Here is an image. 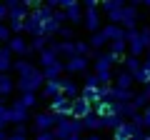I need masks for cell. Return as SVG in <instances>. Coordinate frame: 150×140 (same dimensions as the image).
I'll return each mask as SVG.
<instances>
[{
  "label": "cell",
  "instance_id": "obj_1",
  "mask_svg": "<svg viewBox=\"0 0 150 140\" xmlns=\"http://www.w3.org/2000/svg\"><path fill=\"white\" fill-rule=\"evenodd\" d=\"M43 85H45V75H43V70L38 68V65H33L28 73L18 75V80H15V90L20 95H28V93L38 95V93L43 90Z\"/></svg>",
  "mask_w": 150,
  "mask_h": 140
},
{
  "label": "cell",
  "instance_id": "obj_2",
  "mask_svg": "<svg viewBox=\"0 0 150 140\" xmlns=\"http://www.w3.org/2000/svg\"><path fill=\"white\" fill-rule=\"evenodd\" d=\"M128 55L140 58L143 53L150 50V28H138V30H128Z\"/></svg>",
  "mask_w": 150,
  "mask_h": 140
},
{
  "label": "cell",
  "instance_id": "obj_3",
  "mask_svg": "<svg viewBox=\"0 0 150 140\" xmlns=\"http://www.w3.org/2000/svg\"><path fill=\"white\" fill-rule=\"evenodd\" d=\"M112 58L110 53H98L95 60H93V73L98 75V80H100V85H112V80H115V73H112Z\"/></svg>",
  "mask_w": 150,
  "mask_h": 140
},
{
  "label": "cell",
  "instance_id": "obj_4",
  "mask_svg": "<svg viewBox=\"0 0 150 140\" xmlns=\"http://www.w3.org/2000/svg\"><path fill=\"white\" fill-rule=\"evenodd\" d=\"M83 120H73V118H58V125H55L53 135L55 140H68L73 135H80L83 133Z\"/></svg>",
  "mask_w": 150,
  "mask_h": 140
},
{
  "label": "cell",
  "instance_id": "obj_5",
  "mask_svg": "<svg viewBox=\"0 0 150 140\" xmlns=\"http://www.w3.org/2000/svg\"><path fill=\"white\" fill-rule=\"evenodd\" d=\"M58 125V115H53L50 110H38L33 115V130L35 133H53Z\"/></svg>",
  "mask_w": 150,
  "mask_h": 140
},
{
  "label": "cell",
  "instance_id": "obj_6",
  "mask_svg": "<svg viewBox=\"0 0 150 140\" xmlns=\"http://www.w3.org/2000/svg\"><path fill=\"white\" fill-rule=\"evenodd\" d=\"M140 20H143V15H140V3H125L123 18H120V28H125V30H138Z\"/></svg>",
  "mask_w": 150,
  "mask_h": 140
},
{
  "label": "cell",
  "instance_id": "obj_7",
  "mask_svg": "<svg viewBox=\"0 0 150 140\" xmlns=\"http://www.w3.org/2000/svg\"><path fill=\"white\" fill-rule=\"evenodd\" d=\"M8 13H10V18H8V23H25L28 15H30V5H28V0H8Z\"/></svg>",
  "mask_w": 150,
  "mask_h": 140
},
{
  "label": "cell",
  "instance_id": "obj_8",
  "mask_svg": "<svg viewBox=\"0 0 150 140\" xmlns=\"http://www.w3.org/2000/svg\"><path fill=\"white\" fill-rule=\"evenodd\" d=\"M100 10L105 13V18H108V23H110V25H120V18H123L125 3H120V0H105V3H100Z\"/></svg>",
  "mask_w": 150,
  "mask_h": 140
},
{
  "label": "cell",
  "instance_id": "obj_9",
  "mask_svg": "<svg viewBox=\"0 0 150 140\" xmlns=\"http://www.w3.org/2000/svg\"><path fill=\"white\" fill-rule=\"evenodd\" d=\"M28 118H30V110L20 103V98H18V100H13L10 105H8V120H10L13 125H25Z\"/></svg>",
  "mask_w": 150,
  "mask_h": 140
},
{
  "label": "cell",
  "instance_id": "obj_10",
  "mask_svg": "<svg viewBox=\"0 0 150 140\" xmlns=\"http://www.w3.org/2000/svg\"><path fill=\"white\" fill-rule=\"evenodd\" d=\"M8 50H10L13 55H20V58H25V60H30V58H33L30 43L25 40V35H13L10 43H8Z\"/></svg>",
  "mask_w": 150,
  "mask_h": 140
},
{
  "label": "cell",
  "instance_id": "obj_11",
  "mask_svg": "<svg viewBox=\"0 0 150 140\" xmlns=\"http://www.w3.org/2000/svg\"><path fill=\"white\" fill-rule=\"evenodd\" d=\"M63 13H65V20H68V25H73V28L83 25V20H85V10H83V3H78V0H70L68 10H63Z\"/></svg>",
  "mask_w": 150,
  "mask_h": 140
},
{
  "label": "cell",
  "instance_id": "obj_12",
  "mask_svg": "<svg viewBox=\"0 0 150 140\" xmlns=\"http://www.w3.org/2000/svg\"><path fill=\"white\" fill-rule=\"evenodd\" d=\"M70 110H73V100H68L65 95L50 100V113L58 115V118H70Z\"/></svg>",
  "mask_w": 150,
  "mask_h": 140
},
{
  "label": "cell",
  "instance_id": "obj_13",
  "mask_svg": "<svg viewBox=\"0 0 150 140\" xmlns=\"http://www.w3.org/2000/svg\"><path fill=\"white\" fill-rule=\"evenodd\" d=\"M140 133H143V130H140L133 120H125V123L112 133V140H133L135 135H140Z\"/></svg>",
  "mask_w": 150,
  "mask_h": 140
},
{
  "label": "cell",
  "instance_id": "obj_14",
  "mask_svg": "<svg viewBox=\"0 0 150 140\" xmlns=\"http://www.w3.org/2000/svg\"><path fill=\"white\" fill-rule=\"evenodd\" d=\"M88 115H93V105L83 98H75L73 100V110H70V118L73 120H85Z\"/></svg>",
  "mask_w": 150,
  "mask_h": 140
},
{
  "label": "cell",
  "instance_id": "obj_15",
  "mask_svg": "<svg viewBox=\"0 0 150 140\" xmlns=\"http://www.w3.org/2000/svg\"><path fill=\"white\" fill-rule=\"evenodd\" d=\"M88 65H90V60L88 58H80V55H75V58H70L68 63H65V73L68 75H85L88 73Z\"/></svg>",
  "mask_w": 150,
  "mask_h": 140
},
{
  "label": "cell",
  "instance_id": "obj_16",
  "mask_svg": "<svg viewBox=\"0 0 150 140\" xmlns=\"http://www.w3.org/2000/svg\"><path fill=\"white\" fill-rule=\"evenodd\" d=\"M60 90H63V95L68 98V100H75V98H80L83 88H78V83H75L73 78L65 75V78H60Z\"/></svg>",
  "mask_w": 150,
  "mask_h": 140
},
{
  "label": "cell",
  "instance_id": "obj_17",
  "mask_svg": "<svg viewBox=\"0 0 150 140\" xmlns=\"http://www.w3.org/2000/svg\"><path fill=\"white\" fill-rule=\"evenodd\" d=\"M50 50H53L58 58H65V63H68L70 58H75V43H58V40H50Z\"/></svg>",
  "mask_w": 150,
  "mask_h": 140
},
{
  "label": "cell",
  "instance_id": "obj_18",
  "mask_svg": "<svg viewBox=\"0 0 150 140\" xmlns=\"http://www.w3.org/2000/svg\"><path fill=\"white\" fill-rule=\"evenodd\" d=\"M103 35L108 38V45H110L112 40H125L128 38V30L120 28V25H110V23H108V25H103Z\"/></svg>",
  "mask_w": 150,
  "mask_h": 140
},
{
  "label": "cell",
  "instance_id": "obj_19",
  "mask_svg": "<svg viewBox=\"0 0 150 140\" xmlns=\"http://www.w3.org/2000/svg\"><path fill=\"white\" fill-rule=\"evenodd\" d=\"M112 85L115 88H120V90H133V85H135V78L130 75L128 70H118V73H115V80H112Z\"/></svg>",
  "mask_w": 150,
  "mask_h": 140
},
{
  "label": "cell",
  "instance_id": "obj_20",
  "mask_svg": "<svg viewBox=\"0 0 150 140\" xmlns=\"http://www.w3.org/2000/svg\"><path fill=\"white\" fill-rule=\"evenodd\" d=\"M13 63H15V58L8 50V45H0V75H8L13 70Z\"/></svg>",
  "mask_w": 150,
  "mask_h": 140
},
{
  "label": "cell",
  "instance_id": "obj_21",
  "mask_svg": "<svg viewBox=\"0 0 150 140\" xmlns=\"http://www.w3.org/2000/svg\"><path fill=\"white\" fill-rule=\"evenodd\" d=\"M63 73H65V63H63V60H58L55 65H50V68H45V70H43L45 83H58Z\"/></svg>",
  "mask_w": 150,
  "mask_h": 140
},
{
  "label": "cell",
  "instance_id": "obj_22",
  "mask_svg": "<svg viewBox=\"0 0 150 140\" xmlns=\"http://www.w3.org/2000/svg\"><path fill=\"white\" fill-rule=\"evenodd\" d=\"M58 55H55L53 53V50H43V53H38V68H40V70H45V68H50V65H55V63H58Z\"/></svg>",
  "mask_w": 150,
  "mask_h": 140
},
{
  "label": "cell",
  "instance_id": "obj_23",
  "mask_svg": "<svg viewBox=\"0 0 150 140\" xmlns=\"http://www.w3.org/2000/svg\"><path fill=\"white\" fill-rule=\"evenodd\" d=\"M63 95V90H60V80L58 83H45L43 90H40V98H45V100H55V98Z\"/></svg>",
  "mask_w": 150,
  "mask_h": 140
},
{
  "label": "cell",
  "instance_id": "obj_24",
  "mask_svg": "<svg viewBox=\"0 0 150 140\" xmlns=\"http://www.w3.org/2000/svg\"><path fill=\"white\" fill-rule=\"evenodd\" d=\"M83 128H85L88 133H100V130H105V128H103V118H98L95 113L88 115V118L83 120Z\"/></svg>",
  "mask_w": 150,
  "mask_h": 140
},
{
  "label": "cell",
  "instance_id": "obj_25",
  "mask_svg": "<svg viewBox=\"0 0 150 140\" xmlns=\"http://www.w3.org/2000/svg\"><path fill=\"white\" fill-rule=\"evenodd\" d=\"M88 45H90V48L95 50V53H100V50L108 45V38L103 35V30H98V33H93L90 38H88Z\"/></svg>",
  "mask_w": 150,
  "mask_h": 140
},
{
  "label": "cell",
  "instance_id": "obj_26",
  "mask_svg": "<svg viewBox=\"0 0 150 140\" xmlns=\"http://www.w3.org/2000/svg\"><path fill=\"white\" fill-rule=\"evenodd\" d=\"M93 113L105 120V118H110V115H115V108H112L110 103H95V105H93Z\"/></svg>",
  "mask_w": 150,
  "mask_h": 140
},
{
  "label": "cell",
  "instance_id": "obj_27",
  "mask_svg": "<svg viewBox=\"0 0 150 140\" xmlns=\"http://www.w3.org/2000/svg\"><path fill=\"white\" fill-rule=\"evenodd\" d=\"M13 93H15V80L10 75H0V98L13 95Z\"/></svg>",
  "mask_w": 150,
  "mask_h": 140
},
{
  "label": "cell",
  "instance_id": "obj_28",
  "mask_svg": "<svg viewBox=\"0 0 150 140\" xmlns=\"http://www.w3.org/2000/svg\"><path fill=\"white\" fill-rule=\"evenodd\" d=\"M125 70H128L130 75H138L140 70H143V60H140V58H133V55H128V58H125Z\"/></svg>",
  "mask_w": 150,
  "mask_h": 140
},
{
  "label": "cell",
  "instance_id": "obj_29",
  "mask_svg": "<svg viewBox=\"0 0 150 140\" xmlns=\"http://www.w3.org/2000/svg\"><path fill=\"white\" fill-rule=\"evenodd\" d=\"M80 98H83V100H88L90 105H95V103H100V88H83Z\"/></svg>",
  "mask_w": 150,
  "mask_h": 140
},
{
  "label": "cell",
  "instance_id": "obj_30",
  "mask_svg": "<svg viewBox=\"0 0 150 140\" xmlns=\"http://www.w3.org/2000/svg\"><path fill=\"white\" fill-rule=\"evenodd\" d=\"M123 123H125V118H120V115L115 113V115H110V118L103 120V128H105V130H112V133H115V130H118Z\"/></svg>",
  "mask_w": 150,
  "mask_h": 140
},
{
  "label": "cell",
  "instance_id": "obj_31",
  "mask_svg": "<svg viewBox=\"0 0 150 140\" xmlns=\"http://www.w3.org/2000/svg\"><path fill=\"white\" fill-rule=\"evenodd\" d=\"M75 55H80V58H88V60H90L93 48L88 45V40H75Z\"/></svg>",
  "mask_w": 150,
  "mask_h": 140
},
{
  "label": "cell",
  "instance_id": "obj_32",
  "mask_svg": "<svg viewBox=\"0 0 150 140\" xmlns=\"http://www.w3.org/2000/svg\"><path fill=\"white\" fill-rule=\"evenodd\" d=\"M58 35H60V43H75V28L73 25H63Z\"/></svg>",
  "mask_w": 150,
  "mask_h": 140
},
{
  "label": "cell",
  "instance_id": "obj_33",
  "mask_svg": "<svg viewBox=\"0 0 150 140\" xmlns=\"http://www.w3.org/2000/svg\"><path fill=\"white\" fill-rule=\"evenodd\" d=\"M30 68H33V63L25 60V58H18L15 63H13V73H15V75H23V73H28Z\"/></svg>",
  "mask_w": 150,
  "mask_h": 140
},
{
  "label": "cell",
  "instance_id": "obj_34",
  "mask_svg": "<svg viewBox=\"0 0 150 140\" xmlns=\"http://www.w3.org/2000/svg\"><path fill=\"white\" fill-rule=\"evenodd\" d=\"M133 105H135V108L140 110V113H143V110L148 108V98L143 95V90H140V93H135V95H133Z\"/></svg>",
  "mask_w": 150,
  "mask_h": 140
},
{
  "label": "cell",
  "instance_id": "obj_35",
  "mask_svg": "<svg viewBox=\"0 0 150 140\" xmlns=\"http://www.w3.org/2000/svg\"><path fill=\"white\" fill-rule=\"evenodd\" d=\"M38 98H40V95H33V93H28V95H20V103L25 105L28 110H30V108H35V105H38Z\"/></svg>",
  "mask_w": 150,
  "mask_h": 140
},
{
  "label": "cell",
  "instance_id": "obj_36",
  "mask_svg": "<svg viewBox=\"0 0 150 140\" xmlns=\"http://www.w3.org/2000/svg\"><path fill=\"white\" fill-rule=\"evenodd\" d=\"M10 38H13V33H10V28H8L5 25V23H0V45H3V43H10Z\"/></svg>",
  "mask_w": 150,
  "mask_h": 140
},
{
  "label": "cell",
  "instance_id": "obj_37",
  "mask_svg": "<svg viewBox=\"0 0 150 140\" xmlns=\"http://www.w3.org/2000/svg\"><path fill=\"white\" fill-rule=\"evenodd\" d=\"M83 88H100V80H98L95 73H85V85Z\"/></svg>",
  "mask_w": 150,
  "mask_h": 140
},
{
  "label": "cell",
  "instance_id": "obj_38",
  "mask_svg": "<svg viewBox=\"0 0 150 140\" xmlns=\"http://www.w3.org/2000/svg\"><path fill=\"white\" fill-rule=\"evenodd\" d=\"M8 123H10V120H8V105H3V103H0V130H5Z\"/></svg>",
  "mask_w": 150,
  "mask_h": 140
},
{
  "label": "cell",
  "instance_id": "obj_39",
  "mask_svg": "<svg viewBox=\"0 0 150 140\" xmlns=\"http://www.w3.org/2000/svg\"><path fill=\"white\" fill-rule=\"evenodd\" d=\"M110 88L112 85H100V103H110Z\"/></svg>",
  "mask_w": 150,
  "mask_h": 140
},
{
  "label": "cell",
  "instance_id": "obj_40",
  "mask_svg": "<svg viewBox=\"0 0 150 140\" xmlns=\"http://www.w3.org/2000/svg\"><path fill=\"white\" fill-rule=\"evenodd\" d=\"M143 128H148V130H150V105L143 110Z\"/></svg>",
  "mask_w": 150,
  "mask_h": 140
},
{
  "label": "cell",
  "instance_id": "obj_41",
  "mask_svg": "<svg viewBox=\"0 0 150 140\" xmlns=\"http://www.w3.org/2000/svg\"><path fill=\"white\" fill-rule=\"evenodd\" d=\"M8 140H28V135L18 133V130H13V133H8Z\"/></svg>",
  "mask_w": 150,
  "mask_h": 140
},
{
  "label": "cell",
  "instance_id": "obj_42",
  "mask_svg": "<svg viewBox=\"0 0 150 140\" xmlns=\"http://www.w3.org/2000/svg\"><path fill=\"white\" fill-rule=\"evenodd\" d=\"M8 18H10V13H8V5H5V3H0V23L8 20Z\"/></svg>",
  "mask_w": 150,
  "mask_h": 140
},
{
  "label": "cell",
  "instance_id": "obj_43",
  "mask_svg": "<svg viewBox=\"0 0 150 140\" xmlns=\"http://www.w3.org/2000/svg\"><path fill=\"white\" fill-rule=\"evenodd\" d=\"M35 140H55L53 133H35Z\"/></svg>",
  "mask_w": 150,
  "mask_h": 140
},
{
  "label": "cell",
  "instance_id": "obj_44",
  "mask_svg": "<svg viewBox=\"0 0 150 140\" xmlns=\"http://www.w3.org/2000/svg\"><path fill=\"white\" fill-rule=\"evenodd\" d=\"M83 140H105V138H103L100 133H90V135H85V138H83Z\"/></svg>",
  "mask_w": 150,
  "mask_h": 140
},
{
  "label": "cell",
  "instance_id": "obj_45",
  "mask_svg": "<svg viewBox=\"0 0 150 140\" xmlns=\"http://www.w3.org/2000/svg\"><path fill=\"white\" fill-rule=\"evenodd\" d=\"M143 73H145V78L150 80V63H148V60H143Z\"/></svg>",
  "mask_w": 150,
  "mask_h": 140
},
{
  "label": "cell",
  "instance_id": "obj_46",
  "mask_svg": "<svg viewBox=\"0 0 150 140\" xmlns=\"http://www.w3.org/2000/svg\"><path fill=\"white\" fill-rule=\"evenodd\" d=\"M133 140H150V135H148V133H140V135H135Z\"/></svg>",
  "mask_w": 150,
  "mask_h": 140
},
{
  "label": "cell",
  "instance_id": "obj_47",
  "mask_svg": "<svg viewBox=\"0 0 150 140\" xmlns=\"http://www.w3.org/2000/svg\"><path fill=\"white\" fill-rule=\"evenodd\" d=\"M143 95H145V98H148V103H150V83H148V85H145V88H143Z\"/></svg>",
  "mask_w": 150,
  "mask_h": 140
},
{
  "label": "cell",
  "instance_id": "obj_48",
  "mask_svg": "<svg viewBox=\"0 0 150 140\" xmlns=\"http://www.w3.org/2000/svg\"><path fill=\"white\" fill-rule=\"evenodd\" d=\"M0 140H8V133H5V130H0Z\"/></svg>",
  "mask_w": 150,
  "mask_h": 140
},
{
  "label": "cell",
  "instance_id": "obj_49",
  "mask_svg": "<svg viewBox=\"0 0 150 140\" xmlns=\"http://www.w3.org/2000/svg\"><path fill=\"white\" fill-rule=\"evenodd\" d=\"M68 140H83V138H80V135H73V138H68Z\"/></svg>",
  "mask_w": 150,
  "mask_h": 140
},
{
  "label": "cell",
  "instance_id": "obj_50",
  "mask_svg": "<svg viewBox=\"0 0 150 140\" xmlns=\"http://www.w3.org/2000/svg\"><path fill=\"white\" fill-rule=\"evenodd\" d=\"M145 60H148V63H150V50H148V58H145Z\"/></svg>",
  "mask_w": 150,
  "mask_h": 140
},
{
  "label": "cell",
  "instance_id": "obj_51",
  "mask_svg": "<svg viewBox=\"0 0 150 140\" xmlns=\"http://www.w3.org/2000/svg\"><path fill=\"white\" fill-rule=\"evenodd\" d=\"M148 135H150V133H148Z\"/></svg>",
  "mask_w": 150,
  "mask_h": 140
}]
</instances>
